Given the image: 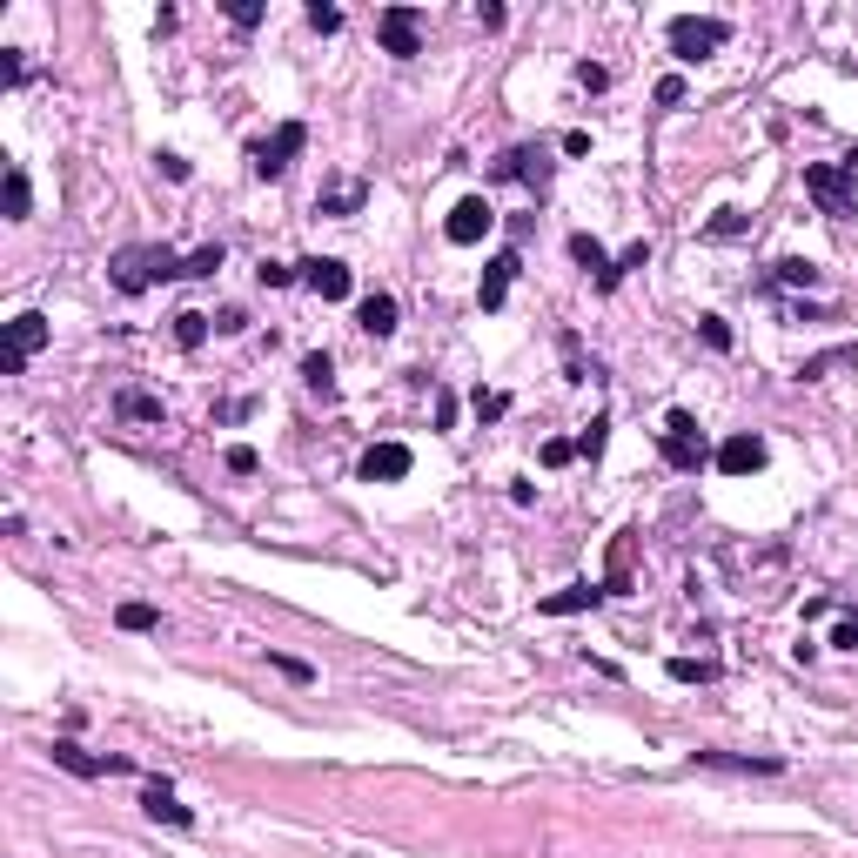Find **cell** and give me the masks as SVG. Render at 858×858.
Returning a JSON list of instances; mask_svg holds the SVG:
<instances>
[{
  "mask_svg": "<svg viewBox=\"0 0 858 858\" xmlns=\"http://www.w3.org/2000/svg\"><path fill=\"white\" fill-rule=\"evenodd\" d=\"M698 329H704V342H711V349H731V322H724V316H704Z\"/></svg>",
  "mask_w": 858,
  "mask_h": 858,
  "instance_id": "8d00e7d4",
  "label": "cell"
},
{
  "mask_svg": "<svg viewBox=\"0 0 858 858\" xmlns=\"http://www.w3.org/2000/svg\"><path fill=\"white\" fill-rule=\"evenodd\" d=\"M309 27H316V34H336V27H342V7H322V0H316V7H309Z\"/></svg>",
  "mask_w": 858,
  "mask_h": 858,
  "instance_id": "d590c367",
  "label": "cell"
},
{
  "mask_svg": "<svg viewBox=\"0 0 858 858\" xmlns=\"http://www.w3.org/2000/svg\"><path fill=\"white\" fill-rule=\"evenodd\" d=\"M678 101H684V81L678 74H664V81H657V108H678Z\"/></svg>",
  "mask_w": 858,
  "mask_h": 858,
  "instance_id": "60d3db41",
  "label": "cell"
},
{
  "mask_svg": "<svg viewBox=\"0 0 858 858\" xmlns=\"http://www.w3.org/2000/svg\"><path fill=\"white\" fill-rule=\"evenodd\" d=\"M476 409H483V416H503V409H510V396H497V389L483 396V389H476Z\"/></svg>",
  "mask_w": 858,
  "mask_h": 858,
  "instance_id": "ee69618b",
  "label": "cell"
},
{
  "mask_svg": "<svg viewBox=\"0 0 858 858\" xmlns=\"http://www.w3.org/2000/svg\"><path fill=\"white\" fill-rule=\"evenodd\" d=\"M510 275H517V255H510V249H503V255H490V269H483V289H476L490 316H497V309H503V295H510Z\"/></svg>",
  "mask_w": 858,
  "mask_h": 858,
  "instance_id": "2e32d148",
  "label": "cell"
},
{
  "mask_svg": "<svg viewBox=\"0 0 858 858\" xmlns=\"http://www.w3.org/2000/svg\"><path fill=\"white\" fill-rule=\"evenodd\" d=\"M302 141H309V128H302V121H282V128H275L269 141H255V175L275 181L295 155H302Z\"/></svg>",
  "mask_w": 858,
  "mask_h": 858,
  "instance_id": "5b68a950",
  "label": "cell"
},
{
  "mask_svg": "<svg viewBox=\"0 0 858 858\" xmlns=\"http://www.w3.org/2000/svg\"><path fill=\"white\" fill-rule=\"evenodd\" d=\"M302 269V282L322 295V302H342V295L356 289V275H349V262H336V255H309V262H295Z\"/></svg>",
  "mask_w": 858,
  "mask_h": 858,
  "instance_id": "9c48e42d",
  "label": "cell"
},
{
  "mask_svg": "<svg viewBox=\"0 0 858 858\" xmlns=\"http://www.w3.org/2000/svg\"><path fill=\"white\" fill-rule=\"evenodd\" d=\"M228 21H235V27H255V21H262V7H255V0H228Z\"/></svg>",
  "mask_w": 858,
  "mask_h": 858,
  "instance_id": "ab89813d",
  "label": "cell"
},
{
  "mask_svg": "<svg viewBox=\"0 0 858 858\" xmlns=\"http://www.w3.org/2000/svg\"><path fill=\"white\" fill-rule=\"evenodd\" d=\"M718 470L724 476H751V470H765V436H724L718 443Z\"/></svg>",
  "mask_w": 858,
  "mask_h": 858,
  "instance_id": "30bf717a",
  "label": "cell"
},
{
  "mask_svg": "<svg viewBox=\"0 0 858 858\" xmlns=\"http://www.w3.org/2000/svg\"><path fill=\"white\" fill-rule=\"evenodd\" d=\"M838 362H858L852 342H845V349H825V356H812L805 369H798V376H805V383H818V376H825V369H838Z\"/></svg>",
  "mask_w": 858,
  "mask_h": 858,
  "instance_id": "83f0119b",
  "label": "cell"
},
{
  "mask_svg": "<svg viewBox=\"0 0 858 858\" xmlns=\"http://www.w3.org/2000/svg\"><path fill=\"white\" fill-rule=\"evenodd\" d=\"M570 456H577V443H564V436H550V443H543V463H550V470H564Z\"/></svg>",
  "mask_w": 858,
  "mask_h": 858,
  "instance_id": "74e56055",
  "label": "cell"
},
{
  "mask_svg": "<svg viewBox=\"0 0 858 858\" xmlns=\"http://www.w3.org/2000/svg\"><path fill=\"white\" fill-rule=\"evenodd\" d=\"M597 597H604V590H597V584H564V590H557V597H543L537 610H543V617H570V610H590V604H597Z\"/></svg>",
  "mask_w": 858,
  "mask_h": 858,
  "instance_id": "e0dca14e",
  "label": "cell"
},
{
  "mask_svg": "<svg viewBox=\"0 0 858 858\" xmlns=\"http://www.w3.org/2000/svg\"><path fill=\"white\" fill-rule=\"evenodd\" d=\"M175 342H181V349H202V342H208V316L181 309V316H175Z\"/></svg>",
  "mask_w": 858,
  "mask_h": 858,
  "instance_id": "484cf974",
  "label": "cell"
},
{
  "mask_svg": "<svg viewBox=\"0 0 858 858\" xmlns=\"http://www.w3.org/2000/svg\"><path fill=\"white\" fill-rule=\"evenodd\" d=\"M644 262H651V242H631V249H624V255H617V262H610V275H604V282H597V289H617V282H624V275H631V269H644Z\"/></svg>",
  "mask_w": 858,
  "mask_h": 858,
  "instance_id": "44dd1931",
  "label": "cell"
},
{
  "mask_svg": "<svg viewBox=\"0 0 858 858\" xmlns=\"http://www.w3.org/2000/svg\"><path fill=\"white\" fill-rule=\"evenodd\" d=\"M731 41V27L724 21H711V14H678V21H671V54H678V61H711V54H718V47Z\"/></svg>",
  "mask_w": 858,
  "mask_h": 858,
  "instance_id": "3957f363",
  "label": "cell"
},
{
  "mask_svg": "<svg viewBox=\"0 0 858 858\" xmlns=\"http://www.w3.org/2000/svg\"><path fill=\"white\" fill-rule=\"evenodd\" d=\"M490 228H497V208L483 202V195H463V202L450 208V222H443V235H450L456 249H470V242H483Z\"/></svg>",
  "mask_w": 858,
  "mask_h": 858,
  "instance_id": "52a82bcc",
  "label": "cell"
},
{
  "mask_svg": "<svg viewBox=\"0 0 858 858\" xmlns=\"http://www.w3.org/2000/svg\"><path fill=\"white\" fill-rule=\"evenodd\" d=\"M497 175H510V181H530V188H543V181H550V161H543V148H510V155L497 161Z\"/></svg>",
  "mask_w": 858,
  "mask_h": 858,
  "instance_id": "9a60e30c",
  "label": "cell"
},
{
  "mask_svg": "<svg viewBox=\"0 0 858 858\" xmlns=\"http://www.w3.org/2000/svg\"><path fill=\"white\" fill-rule=\"evenodd\" d=\"M698 765H724V771H778V758H731V751H698Z\"/></svg>",
  "mask_w": 858,
  "mask_h": 858,
  "instance_id": "d4e9b609",
  "label": "cell"
},
{
  "mask_svg": "<svg viewBox=\"0 0 858 858\" xmlns=\"http://www.w3.org/2000/svg\"><path fill=\"white\" fill-rule=\"evenodd\" d=\"M215 269H222V242H208V249H195L188 262H181V275H195V282H202V275H215Z\"/></svg>",
  "mask_w": 858,
  "mask_h": 858,
  "instance_id": "f1b7e54d",
  "label": "cell"
},
{
  "mask_svg": "<svg viewBox=\"0 0 858 858\" xmlns=\"http://www.w3.org/2000/svg\"><path fill=\"white\" fill-rule=\"evenodd\" d=\"M54 765L74 771V778H108V771H128V758H88L74 738H54Z\"/></svg>",
  "mask_w": 858,
  "mask_h": 858,
  "instance_id": "7c38bea8",
  "label": "cell"
},
{
  "mask_svg": "<svg viewBox=\"0 0 858 858\" xmlns=\"http://www.w3.org/2000/svg\"><path fill=\"white\" fill-rule=\"evenodd\" d=\"M108 275H114L121 295H141V289H155V282H168V275H181V255L161 249V242H128V249H114Z\"/></svg>",
  "mask_w": 858,
  "mask_h": 858,
  "instance_id": "6da1fadb",
  "label": "cell"
},
{
  "mask_svg": "<svg viewBox=\"0 0 858 858\" xmlns=\"http://www.w3.org/2000/svg\"><path fill=\"white\" fill-rule=\"evenodd\" d=\"M356 476H362V483H403V476H409V450H403V443H376V450L356 463Z\"/></svg>",
  "mask_w": 858,
  "mask_h": 858,
  "instance_id": "8fae6325",
  "label": "cell"
},
{
  "mask_svg": "<svg viewBox=\"0 0 858 858\" xmlns=\"http://www.w3.org/2000/svg\"><path fill=\"white\" fill-rule=\"evenodd\" d=\"M0 81H7V88H21V81H27V61H21V47H0Z\"/></svg>",
  "mask_w": 858,
  "mask_h": 858,
  "instance_id": "d6a6232c",
  "label": "cell"
},
{
  "mask_svg": "<svg viewBox=\"0 0 858 858\" xmlns=\"http://www.w3.org/2000/svg\"><path fill=\"white\" fill-rule=\"evenodd\" d=\"M771 282H785V289H812V282H818V262L785 255V262H771Z\"/></svg>",
  "mask_w": 858,
  "mask_h": 858,
  "instance_id": "ffe728a7",
  "label": "cell"
},
{
  "mask_svg": "<svg viewBox=\"0 0 858 858\" xmlns=\"http://www.w3.org/2000/svg\"><path fill=\"white\" fill-rule=\"evenodd\" d=\"M805 195H812L818 208H825V215H838V222H845V215H858V168L852 161H818V168H805Z\"/></svg>",
  "mask_w": 858,
  "mask_h": 858,
  "instance_id": "7a4b0ae2",
  "label": "cell"
},
{
  "mask_svg": "<svg viewBox=\"0 0 858 858\" xmlns=\"http://www.w3.org/2000/svg\"><path fill=\"white\" fill-rule=\"evenodd\" d=\"M114 416H128V423H161V403L148 389H121V396H114Z\"/></svg>",
  "mask_w": 858,
  "mask_h": 858,
  "instance_id": "d6986e66",
  "label": "cell"
},
{
  "mask_svg": "<svg viewBox=\"0 0 858 858\" xmlns=\"http://www.w3.org/2000/svg\"><path fill=\"white\" fill-rule=\"evenodd\" d=\"M141 812L161 818V825H195V812H188V805H175L168 778H148V791H141Z\"/></svg>",
  "mask_w": 858,
  "mask_h": 858,
  "instance_id": "5bb4252c",
  "label": "cell"
},
{
  "mask_svg": "<svg viewBox=\"0 0 858 858\" xmlns=\"http://www.w3.org/2000/svg\"><path fill=\"white\" fill-rule=\"evenodd\" d=\"M0 208H7V222H27L34 195H27V175H21V168H7V181H0Z\"/></svg>",
  "mask_w": 858,
  "mask_h": 858,
  "instance_id": "ac0fdd59",
  "label": "cell"
},
{
  "mask_svg": "<svg viewBox=\"0 0 858 858\" xmlns=\"http://www.w3.org/2000/svg\"><path fill=\"white\" fill-rule=\"evenodd\" d=\"M704 235H718V242L724 235H745V208H718V222L704 228Z\"/></svg>",
  "mask_w": 858,
  "mask_h": 858,
  "instance_id": "836d02e7",
  "label": "cell"
},
{
  "mask_svg": "<svg viewBox=\"0 0 858 858\" xmlns=\"http://www.w3.org/2000/svg\"><path fill=\"white\" fill-rule=\"evenodd\" d=\"M664 463H671V470H698L704 463V436H698V416H691V409H671V416H664Z\"/></svg>",
  "mask_w": 858,
  "mask_h": 858,
  "instance_id": "277c9868",
  "label": "cell"
},
{
  "mask_svg": "<svg viewBox=\"0 0 858 858\" xmlns=\"http://www.w3.org/2000/svg\"><path fill=\"white\" fill-rule=\"evenodd\" d=\"M604 443H610V423L597 416V423H590L584 436H577V456H590V463H597V456H604Z\"/></svg>",
  "mask_w": 858,
  "mask_h": 858,
  "instance_id": "4dcf8cb0",
  "label": "cell"
},
{
  "mask_svg": "<svg viewBox=\"0 0 858 858\" xmlns=\"http://www.w3.org/2000/svg\"><path fill=\"white\" fill-rule=\"evenodd\" d=\"M302 376H309V389L329 396V389H336V362H329V356H302Z\"/></svg>",
  "mask_w": 858,
  "mask_h": 858,
  "instance_id": "f546056e",
  "label": "cell"
},
{
  "mask_svg": "<svg viewBox=\"0 0 858 858\" xmlns=\"http://www.w3.org/2000/svg\"><path fill=\"white\" fill-rule=\"evenodd\" d=\"M577 81H584V88H590V94H597V88H610V74H604V68H597V61H584V68H577Z\"/></svg>",
  "mask_w": 858,
  "mask_h": 858,
  "instance_id": "7bdbcfd3",
  "label": "cell"
},
{
  "mask_svg": "<svg viewBox=\"0 0 858 858\" xmlns=\"http://www.w3.org/2000/svg\"><path fill=\"white\" fill-rule=\"evenodd\" d=\"M114 624H121V631H161V610L155 604H121Z\"/></svg>",
  "mask_w": 858,
  "mask_h": 858,
  "instance_id": "603a6c76",
  "label": "cell"
},
{
  "mask_svg": "<svg viewBox=\"0 0 858 858\" xmlns=\"http://www.w3.org/2000/svg\"><path fill=\"white\" fill-rule=\"evenodd\" d=\"M262 289H289V282H302V269H289V262H262Z\"/></svg>",
  "mask_w": 858,
  "mask_h": 858,
  "instance_id": "1f68e13d",
  "label": "cell"
},
{
  "mask_svg": "<svg viewBox=\"0 0 858 858\" xmlns=\"http://www.w3.org/2000/svg\"><path fill=\"white\" fill-rule=\"evenodd\" d=\"M255 463H262V456H255L249 443H235V450H228V470H235V476H255Z\"/></svg>",
  "mask_w": 858,
  "mask_h": 858,
  "instance_id": "f35d334b",
  "label": "cell"
},
{
  "mask_svg": "<svg viewBox=\"0 0 858 858\" xmlns=\"http://www.w3.org/2000/svg\"><path fill=\"white\" fill-rule=\"evenodd\" d=\"M316 208H322V215H356V208H362V181H349V188H336V195H322Z\"/></svg>",
  "mask_w": 858,
  "mask_h": 858,
  "instance_id": "4316f807",
  "label": "cell"
},
{
  "mask_svg": "<svg viewBox=\"0 0 858 858\" xmlns=\"http://www.w3.org/2000/svg\"><path fill=\"white\" fill-rule=\"evenodd\" d=\"M570 255H577L584 269H597V282L610 275V255H604V242H597V235H570Z\"/></svg>",
  "mask_w": 858,
  "mask_h": 858,
  "instance_id": "7402d4cb",
  "label": "cell"
},
{
  "mask_svg": "<svg viewBox=\"0 0 858 858\" xmlns=\"http://www.w3.org/2000/svg\"><path fill=\"white\" fill-rule=\"evenodd\" d=\"M396 316H403V309H396V295H362L356 302V329H369V336H396Z\"/></svg>",
  "mask_w": 858,
  "mask_h": 858,
  "instance_id": "4fadbf2b",
  "label": "cell"
},
{
  "mask_svg": "<svg viewBox=\"0 0 858 858\" xmlns=\"http://www.w3.org/2000/svg\"><path fill=\"white\" fill-rule=\"evenodd\" d=\"M671 678L678 684H711L718 678V664H711V657H671Z\"/></svg>",
  "mask_w": 858,
  "mask_h": 858,
  "instance_id": "cb8c5ba5",
  "label": "cell"
},
{
  "mask_svg": "<svg viewBox=\"0 0 858 858\" xmlns=\"http://www.w3.org/2000/svg\"><path fill=\"white\" fill-rule=\"evenodd\" d=\"M832 644H838V651H858V617H845V624H838Z\"/></svg>",
  "mask_w": 858,
  "mask_h": 858,
  "instance_id": "b9f144b4",
  "label": "cell"
},
{
  "mask_svg": "<svg viewBox=\"0 0 858 858\" xmlns=\"http://www.w3.org/2000/svg\"><path fill=\"white\" fill-rule=\"evenodd\" d=\"M376 34H383V54H396V61L423 54V14H416V7H383Z\"/></svg>",
  "mask_w": 858,
  "mask_h": 858,
  "instance_id": "8992f818",
  "label": "cell"
},
{
  "mask_svg": "<svg viewBox=\"0 0 858 858\" xmlns=\"http://www.w3.org/2000/svg\"><path fill=\"white\" fill-rule=\"evenodd\" d=\"M269 664H275V671H282V678H295V684H309V678H316V671H309L302 657H282V651H269Z\"/></svg>",
  "mask_w": 858,
  "mask_h": 858,
  "instance_id": "e575fe53",
  "label": "cell"
},
{
  "mask_svg": "<svg viewBox=\"0 0 858 858\" xmlns=\"http://www.w3.org/2000/svg\"><path fill=\"white\" fill-rule=\"evenodd\" d=\"M41 349H47V316H34V309H27V316L7 322V356H0V369L14 376V369H21L27 356H41Z\"/></svg>",
  "mask_w": 858,
  "mask_h": 858,
  "instance_id": "ba28073f",
  "label": "cell"
}]
</instances>
